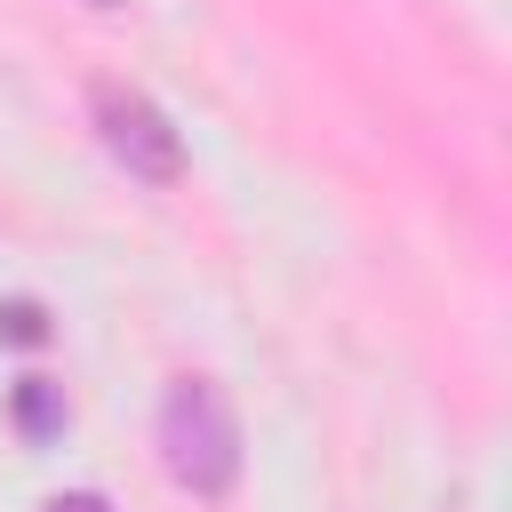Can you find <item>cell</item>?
Listing matches in <instances>:
<instances>
[{"instance_id":"1","label":"cell","mask_w":512,"mask_h":512,"mask_svg":"<svg viewBox=\"0 0 512 512\" xmlns=\"http://www.w3.org/2000/svg\"><path fill=\"white\" fill-rule=\"evenodd\" d=\"M152 440H160V464H168V480L184 496H208V504L232 496V480H240V416L208 376H176L160 392Z\"/></svg>"},{"instance_id":"2","label":"cell","mask_w":512,"mask_h":512,"mask_svg":"<svg viewBox=\"0 0 512 512\" xmlns=\"http://www.w3.org/2000/svg\"><path fill=\"white\" fill-rule=\"evenodd\" d=\"M88 112H96V136H104V152L136 176V184H176L184 176V136H176V120L144 96V88H120V80H96V96H88Z\"/></svg>"},{"instance_id":"3","label":"cell","mask_w":512,"mask_h":512,"mask_svg":"<svg viewBox=\"0 0 512 512\" xmlns=\"http://www.w3.org/2000/svg\"><path fill=\"white\" fill-rule=\"evenodd\" d=\"M64 384L56 376H16V392H8V424L24 432V440H56L64 432Z\"/></svg>"},{"instance_id":"4","label":"cell","mask_w":512,"mask_h":512,"mask_svg":"<svg viewBox=\"0 0 512 512\" xmlns=\"http://www.w3.org/2000/svg\"><path fill=\"white\" fill-rule=\"evenodd\" d=\"M48 336H56V320H48L40 296H8V304H0V344L32 352V344H48Z\"/></svg>"},{"instance_id":"5","label":"cell","mask_w":512,"mask_h":512,"mask_svg":"<svg viewBox=\"0 0 512 512\" xmlns=\"http://www.w3.org/2000/svg\"><path fill=\"white\" fill-rule=\"evenodd\" d=\"M40 512H112V504H104V496H96V488H72V496H48V504H40Z\"/></svg>"}]
</instances>
